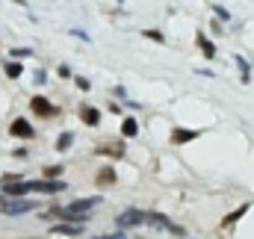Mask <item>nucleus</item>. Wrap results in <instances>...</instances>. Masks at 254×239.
<instances>
[{
  "mask_svg": "<svg viewBox=\"0 0 254 239\" xmlns=\"http://www.w3.org/2000/svg\"><path fill=\"white\" fill-rule=\"evenodd\" d=\"M145 222H148V213H142V210H127V213H122V216L116 219V225H119L122 231L139 228V225H145Z\"/></svg>",
  "mask_w": 254,
  "mask_h": 239,
  "instance_id": "f257e3e1",
  "label": "nucleus"
},
{
  "mask_svg": "<svg viewBox=\"0 0 254 239\" xmlns=\"http://www.w3.org/2000/svg\"><path fill=\"white\" fill-rule=\"evenodd\" d=\"M65 189V180H30V192H45V195H57Z\"/></svg>",
  "mask_w": 254,
  "mask_h": 239,
  "instance_id": "f03ea898",
  "label": "nucleus"
},
{
  "mask_svg": "<svg viewBox=\"0 0 254 239\" xmlns=\"http://www.w3.org/2000/svg\"><path fill=\"white\" fill-rule=\"evenodd\" d=\"M30 107H33V113H36V116H42V119H51V116H57V107H54L48 98H42V95H36V98L30 101Z\"/></svg>",
  "mask_w": 254,
  "mask_h": 239,
  "instance_id": "7ed1b4c3",
  "label": "nucleus"
},
{
  "mask_svg": "<svg viewBox=\"0 0 254 239\" xmlns=\"http://www.w3.org/2000/svg\"><path fill=\"white\" fill-rule=\"evenodd\" d=\"M36 204L33 201H3L0 198V210L6 213V216H18V213H30Z\"/></svg>",
  "mask_w": 254,
  "mask_h": 239,
  "instance_id": "20e7f679",
  "label": "nucleus"
},
{
  "mask_svg": "<svg viewBox=\"0 0 254 239\" xmlns=\"http://www.w3.org/2000/svg\"><path fill=\"white\" fill-rule=\"evenodd\" d=\"M9 133H12L15 139H33V136H36L33 124H30L27 119H15L12 121V127H9Z\"/></svg>",
  "mask_w": 254,
  "mask_h": 239,
  "instance_id": "39448f33",
  "label": "nucleus"
},
{
  "mask_svg": "<svg viewBox=\"0 0 254 239\" xmlns=\"http://www.w3.org/2000/svg\"><path fill=\"white\" fill-rule=\"evenodd\" d=\"M95 204H101V195H92V198H80V201L68 204V210H71V213H89Z\"/></svg>",
  "mask_w": 254,
  "mask_h": 239,
  "instance_id": "423d86ee",
  "label": "nucleus"
},
{
  "mask_svg": "<svg viewBox=\"0 0 254 239\" xmlns=\"http://www.w3.org/2000/svg\"><path fill=\"white\" fill-rule=\"evenodd\" d=\"M80 231H83L80 225H68V222H60V225L51 228V234H57V237H77Z\"/></svg>",
  "mask_w": 254,
  "mask_h": 239,
  "instance_id": "0eeeda50",
  "label": "nucleus"
},
{
  "mask_svg": "<svg viewBox=\"0 0 254 239\" xmlns=\"http://www.w3.org/2000/svg\"><path fill=\"white\" fill-rule=\"evenodd\" d=\"M246 210H249V204H240V207H237L234 213H228V216L222 219V228H231V225H237V222H240V219L246 216Z\"/></svg>",
  "mask_w": 254,
  "mask_h": 239,
  "instance_id": "6e6552de",
  "label": "nucleus"
},
{
  "mask_svg": "<svg viewBox=\"0 0 254 239\" xmlns=\"http://www.w3.org/2000/svg\"><path fill=\"white\" fill-rule=\"evenodd\" d=\"M80 119L86 121V124H89V127H95V124H98V121H101V113H98V110H95V107H80Z\"/></svg>",
  "mask_w": 254,
  "mask_h": 239,
  "instance_id": "1a4fd4ad",
  "label": "nucleus"
},
{
  "mask_svg": "<svg viewBox=\"0 0 254 239\" xmlns=\"http://www.w3.org/2000/svg\"><path fill=\"white\" fill-rule=\"evenodd\" d=\"M195 136H198L195 130H184V127H178V130L172 133V142H175V145H184V142H192Z\"/></svg>",
  "mask_w": 254,
  "mask_h": 239,
  "instance_id": "9d476101",
  "label": "nucleus"
},
{
  "mask_svg": "<svg viewBox=\"0 0 254 239\" xmlns=\"http://www.w3.org/2000/svg\"><path fill=\"white\" fill-rule=\"evenodd\" d=\"M136 133H139V124H136V119H125V121H122V136H125V139H133Z\"/></svg>",
  "mask_w": 254,
  "mask_h": 239,
  "instance_id": "9b49d317",
  "label": "nucleus"
},
{
  "mask_svg": "<svg viewBox=\"0 0 254 239\" xmlns=\"http://www.w3.org/2000/svg\"><path fill=\"white\" fill-rule=\"evenodd\" d=\"M98 183H116V169L113 166H104L98 172Z\"/></svg>",
  "mask_w": 254,
  "mask_h": 239,
  "instance_id": "f8f14e48",
  "label": "nucleus"
},
{
  "mask_svg": "<svg viewBox=\"0 0 254 239\" xmlns=\"http://www.w3.org/2000/svg\"><path fill=\"white\" fill-rule=\"evenodd\" d=\"M198 48H201L207 57H216V48H213V42H207V36H204V33H198Z\"/></svg>",
  "mask_w": 254,
  "mask_h": 239,
  "instance_id": "ddd939ff",
  "label": "nucleus"
},
{
  "mask_svg": "<svg viewBox=\"0 0 254 239\" xmlns=\"http://www.w3.org/2000/svg\"><path fill=\"white\" fill-rule=\"evenodd\" d=\"M3 68H6V77H12V80L24 74V65H21V62H6Z\"/></svg>",
  "mask_w": 254,
  "mask_h": 239,
  "instance_id": "4468645a",
  "label": "nucleus"
},
{
  "mask_svg": "<svg viewBox=\"0 0 254 239\" xmlns=\"http://www.w3.org/2000/svg\"><path fill=\"white\" fill-rule=\"evenodd\" d=\"M148 222H151V225H163V228H172V222H169L163 213H148Z\"/></svg>",
  "mask_w": 254,
  "mask_h": 239,
  "instance_id": "2eb2a0df",
  "label": "nucleus"
},
{
  "mask_svg": "<svg viewBox=\"0 0 254 239\" xmlns=\"http://www.w3.org/2000/svg\"><path fill=\"white\" fill-rule=\"evenodd\" d=\"M71 142H74V136H71V133H63V136L57 139V151H65V148H71Z\"/></svg>",
  "mask_w": 254,
  "mask_h": 239,
  "instance_id": "dca6fc26",
  "label": "nucleus"
},
{
  "mask_svg": "<svg viewBox=\"0 0 254 239\" xmlns=\"http://www.w3.org/2000/svg\"><path fill=\"white\" fill-rule=\"evenodd\" d=\"M63 175V166H48L45 169V180H54V178H60Z\"/></svg>",
  "mask_w": 254,
  "mask_h": 239,
  "instance_id": "f3484780",
  "label": "nucleus"
},
{
  "mask_svg": "<svg viewBox=\"0 0 254 239\" xmlns=\"http://www.w3.org/2000/svg\"><path fill=\"white\" fill-rule=\"evenodd\" d=\"M145 36L154 39V42H163V33H157V30H145Z\"/></svg>",
  "mask_w": 254,
  "mask_h": 239,
  "instance_id": "a211bd4d",
  "label": "nucleus"
},
{
  "mask_svg": "<svg viewBox=\"0 0 254 239\" xmlns=\"http://www.w3.org/2000/svg\"><path fill=\"white\" fill-rule=\"evenodd\" d=\"M74 83H77V89H89V80L86 77H74Z\"/></svg>",
  "mask_w": 254,
  "mask_h": 239,
  "instance_id": "6ab92c4d",
  "label": "nucleus"
},
{
  "mask_svg": "<svg viewBox=\"0 0 254 239\" xmlns=\"http://www.w3.org/2000/svg\"><path fill=\"white\" fill-rule=\"evenodd\" d=\"M104 239H125V237H122V234H116V237H104Z\"/></svg>",
  "mask_w": 254,
  "mask_h": 239,
  "instance_id": "aec40b11",
  "label": "nucleus"
}]
</instances>
